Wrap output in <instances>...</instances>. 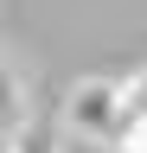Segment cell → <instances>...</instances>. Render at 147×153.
<instances>
[{
	"label": "cell",
	"mask_w": 147,
	"mask_h": 153,
	"mask_svg": "<svg viewBox=\"0 0 147 153\" xmlns=\"http://www.w3.org/2000/svg\"><path fill=\"white\" fill-rule=\"evenodd\" d=\"M122 76H83L77 89L64 96V128L70 134H83V140H102V147H115L122 140Z\"/></svg>",
	"instance_id": "6da1fadb"
},
{
	"label": "cell",
	"mask_w": 147,
	"mask_h": 153,
	"mask_svg": "<svg viewBox=\"0 0 147 153\" xmlns=\"http://www.w3.org/2000/svg\"><path fill=\"white\" fill-rule=\"evenodd\" d=\"M19 128H26V96H19V76L0 64V134L13 140Z\"/></svg>",
	"instance_id": "7a4b0ae2"
},
{
	"label": "cell",
	"mask_w": 147,
	"mask_h": 153,
	"mask_svg": "<svg viewBox=\"0 0 147 153\" xmlns=\"http://www.w3.org/2000/svg\"><path fill=\"white\" fill-rule=\"evenodd\" d=\"M122 102H128V108H122V128H128V121H147V64L122 76Z\"/></svg>",
	"instance_id": "3957f363"
},
{
	"label": "cell",
	"mask_w": 147,
	"mask_h": 153,
	"mask_svg": "<svg viewBox=\"0 0 147 153\" xmlns=\"http://www.w3.org/2000/svg\"><path fill=\"white\" fill-rule=\"evenodd\" d=\"M13 153H58V128L51 121H26L13 134Z\"/></svg>",
	"instance_id": "277c9868"
},
{
	"label": "cell",
	"mask_w": 147,
	"mask_h": 153,
	"mask_svg": "<svg viewBox=\"0 0 147 153\" xmlns=\"http://www.w3.org/2000/svg\"><path fill=\"white\" fill-rule=\"evenodd\" d=\"M115 153H147V121H128L122 140H115Z\"/></svg>",
	"instance_id": "5b68a950"
}]
</instances>
